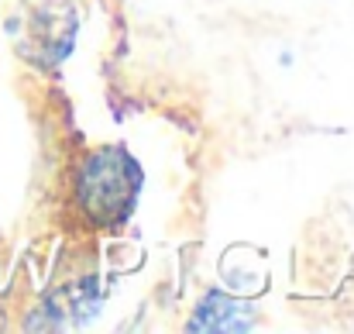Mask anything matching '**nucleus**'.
Listing matches in <instances>:
<instances>
[{
  "label": "nucleus",
  "mask_w": 354,
  "mask_h": 334,
  "mask_svg": "<svg viewBox=\"0 0 354 334\" xmlns=\"http://www.w3.org/2000/svg\"><path fill=\"white\" fill-rule=\"evenodd\" d=\"M76 35V7L69 0H31V14H28V45H35L38 52H31V59L38 66H52L59 62Z\"/></svg>",
  "instance_id": "f03ea898"
},
{
  "label": "nucleus",
  "mask_w": 354,
  "mask_h": 334,
  "mask_svg": "<svg viewBox=\"0 0 354 334\" xmlns=\"http://www.w3.org/2000/svg\"><path fill=\"white\" fill-rule=\"evenodd\" d=\"M141 186V173L124 148H100L76 169L73 204L83 221L93 227H111L131 214L134 193Z\"/></svg>",
  "instance_id": "f257e3e1"
},
{
  "label": "nucleus",
  "mask_w": 354,
  "mask_h": 334,
  "mask_svg": "<svg viewBox=\"0 0 354 334\" xmlns=\"http://www.w3.org/2000/svg\"><path fill=\"white\" fill-rule=\"evenodd\" d=\"M251 317L254 314H251L248 304H241L234 297H224V293H210L196 307L189 331H244V328H251Z\"/></svg>",
  "instance_id": "7ed1b4c3"
}]
</instances>
